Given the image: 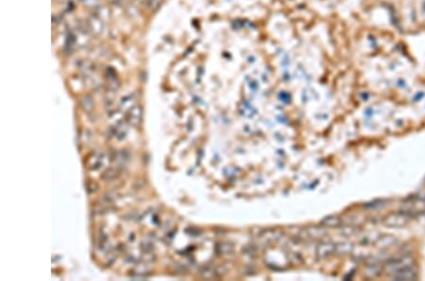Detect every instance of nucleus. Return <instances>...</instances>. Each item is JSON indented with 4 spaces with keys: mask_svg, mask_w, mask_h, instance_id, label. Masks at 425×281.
I'll return each mask as SVG.
<instances>
[{
    "mask_svg": "<svg viewBox=\"0 0 425 281\" xmlns=\"http://www.w3.org/2000/svg\"><path fill=\"white\" fill-rule=\"evenodd\" d=\"M400 211L407 213L412 219L425 214V197L419 195L408 197L403 202Z\"/></svg>",
    "mask_w": 425,
    "mask_h": 281,
    "instance_id": "obj_1",
    "label": "nucleus"
},
{
    "mask_svg": "<svg viewBox=\"0 0 425 281\" xmlns=\"http://www.w3.org/2000/svg\"><path fill=\"white\" fill-rule=\"evenodd\" d=\"M414 264H415V261L412 257L404 256L401 258L391 260L385 265H383V273H385L388 276H392L393 274L403 269L414 266Z\"/></svg>",
    "mask_w": 425,
    "mask_h": 281,
    "instance_id": "obj_2",
    "label": "nucleus"
},
{
    "mask_svg": "<svg viewBox=\"0 0 425 281\" xmlns=\"http://www.w3.org/2000/svg\"><path fill=\"white\" fill-rule=\"evenodd\" d=\"M412 218L403 211L391 213L385 216L382 220L384 226L388 228H404L408 225Z\"/></svg>",
    "mask_w": 425,
    "mask_h": 281,
    "instance_id": "obj_3",
    "label": "nucleus"
},
{
    "mask_svg": "<svg viewBox=\"0 0 425 281\" xmlns=\"http://www.w3.org/2000/svg\"><path fill=\"white\" fill-rule=\"evenodd\" d=\"M393 281H416L418 279V273L414 266L403 269L391 276Z\"/></svg>",
    "mask_w": 425,
    "mask_h": 281,
    "instance_id": "obj_4",
    "label": "nucleus"
},
{
    "mask_svg": "<svg viewBox=\"0 0 425 281\" xmlns=\"http://www.w3.org/2000/svg\"><path fill=\"white\" fill-rule=\"evenodd\" d=\"M336 253V244L332 242H323L316 248V256L318 259H326Z\"/></svg>",
    "mask_w": 425,
    "mask_h": 281,
    "instance_id": "obj_5",
    "label": "nucleus"
},
{
    "mask_svg": "<svg viewBox=\"0 0 425 281\" xmlns=\"http://www.w3.org/2000/svg\"><path fill=\"white\" fill-rule=\"evenodd\" d=\"M283 237L282 233L278 230H267L259 236L261 244H272L278 242Z\"/></svg>",
    "mask_w": 425,
    "mask_h": 281,
    "instance_id": "obj_6",
    "label": "nucleus"
},
{
    "mask_svg": "<svg viewBox=\"0 0 425 281\" xmlns=\"http://www.w3.org/2000/svg\"><path fill=\"white\" fill-rule=\"evenodd\" d=\"M322 225L326 228H340L343 225V220L338 215H332L324 218L322 221Z\"/></svg>",
    "mask_w": 425,
    "mask_h": 281,
    "instance_id": "obj_7",
    "label": "nucleus"
},
{
    "mask_svg": "<svg viewBox=\"0 0 425 281\" xmlns=\"http://www.w3.org/2000/svg\"><path fill=\"white\" fill-rule=\"evenodd\" d=\"M353 250H354V246L351 243L344 242V243L336 244V253H338L340 255L350 254L351 252H353Z\"/></svg>",
    "mask_w": 425,
    "mask_h": 281,
    "instance_id": "obj_8",
    "label": "nucleus"
},
{
    "mask_svg": "<svg viewBox=\"0 0 425 281\" xmlns=\"http://www.w3.org/2000/svg\"><path fill=\"white\" fill-rule=\"evenodd\" d=\"M396 243V239L392 236H380V238L375 243L377 246L381 248H388L393 246Z\"/></svg>",
    "mask_w": 425,
    "mask_h": 281,
    "instance_id": "obj_9",
    "label": "nucleus"
},
{
    "mask_svg": "<svg viewBox=\"0 0 425 281\" xmlns=\"http://www.w3.org/2000/svg\"><path fill=\"white\" fill-rule=\"evenodd\" d=\"M381 273H383V266H380V264L373 263L369 265L366 269V275L369 278H374L379 276Z\"/></svg>",
    "mask_w": 425,
    "mask_h": 281,
    "instance_id": "obj_10",
    "label": "nucleus"
}]
</instances>
